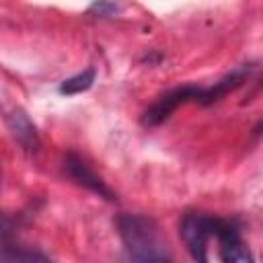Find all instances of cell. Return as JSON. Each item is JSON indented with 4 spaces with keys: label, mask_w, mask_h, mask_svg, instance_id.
Wrapping results in <instances>:
<instances>
[{
    "label": "cell",
    "mask_w": 263,
    "mask_h": 263,
    "mask_svg": "<svg viewBox=\"0 0 263 263\" xmlns=\"http://www.w3.org/2000/svg\"><path fill=\"white\" fill-rule=\"evenodd\" d=\"M121 242L134 261H166L171 253L158 224L142 214H121L117 218Z\"/></svg>",
    "instance_id": "6da1fadb"
},
{
    "label": "cell",
    "mask_w": 263,
    "mask_h": 263,
    "mask_svg": "<svg viewBox=\"0 0 263 263\" xmlns=\"http://www.w3.org/2000/svg\"><path fill=\"white\" fill-rule=\"evenodd\" d=\"M220 216H210L201 212H185L179 222V234L195 261H208V247L216 240Z\"/></svg>",
    "instance_id": "7a4b0ae2"
},
{
    "label": "cell",
    "mask_w": 263,
    "mask_h": 263,
    "mask_svg": "<svg viewBox=\"0 0 263 263\" xmlns=\"http://www.w3.org/2000/svg\"><path fill=\"white\" fill-rule=\"evenodd\" d=\"M203 97V88L201 86H193V84H183L177 86L168 92H164L162 97H158L144 113H142V125L146 127H156L160 123H164L173 111L185 103H199Z\"/></svg>",
    "instance_id": "3957f363"
},
{
    "label": "cell",
    "mask_w": 263,
    "mask_h": 263,
    "mask_svg": "<svg viewBox=\"0 0 263 263\" xmlns=\"http://www.w3.org/2000/svg\"><path fill=\"white\" fill-rule=\"evenodd\" d=\"M216 245H218V257L226 263H247L253 261V255L247 247V242L240 236V228L226 218H220L218 232H216Z\"/></svg>",
    "instance_id": "277c9868"
},
{
    "label": "cell",
    "mask_w": 263,
    "mask_h": 263,
    "mask_svg": "<svg viewBox=\"0 0 263 263\" xmlns=\"http://www.w3.org/2000/svg\"><path fill=\"white\" fill-rule=\"evenodd\" d=\"M64 171H66V175H68L72 181H76V183L82 185L84 189L97 193L99 197H105L107 201H115V199H117L115 193L105 185V181H103L78 154H72V152L66 154V158H64Z\"/></svg>",
    "instance_id": "5b68a950"
},
{
    "label": "cell",
    "mask_w": 263,
    "mask_h": 263,
    "mask_svg": "<svg viewBox=\"0 0 263 263\" xmlns=\"http://www.w3.org/2000/svg\"><path fill=\"white\" fill-rule=\"evenodd\" d=\"M251 70H253V66H238V68H234L232 72H228L224 78H220L218 82H214V86H210V88H203V97H201V101H199V105H214L216 101H220L222 97H226L228 92H232V90H236L245 80H247V76L251 74Z\"/></svg>",
    "instance_id": "8992f818"
},
{
    "label": "cell",
    "mask_w": 263,
    "mask_h": 263,
    "mask_svg": "<svg viewBox=\"0 0 263 263\" xmlns=\"http://www.w3.org/2000/svg\"><path fill=\"white\" fill-rule=\"evenodd\" d=\"M6 121H8V129L12 132L14 140H16L25 150L35 152V150L39 148V136H37V129H35V125L31 123V119L27 117L25 111H21V109L10 111L8 117H6Z\"/></svg>",
    "instance_id": "52a82bcc"
},
{
    "label": "cell",
    "mask_w": 263,
    "mask_h": 263,
    "mask_svg": "<svg viewBox=\"0 0 263 263\" xmlns=\"http://www.w3.org/2000/svg\"><path fill=\"white\" fill-rule=\"evenodd\" d=\"M92 82H95V70H92V68H86L84 72L66 78V80L60 84V92H62V95H78V92L88 90V88L92 86Z\"/></svg>",
    "instance_id": "ba28073f"
},
{
    "label": "cell",
    "mask_w": 263,
    "mask_h": 263,
    "mask_svg": "<svg viewBox=\"0 0 263 263\" xmlns=\"http://www.w3.org/2000/svg\"><path fill=\"white\" fill-rule=\"evenodd\" d=\"M253 136H255V138H261V136H263V117H261V121L253 127Z\"/></svg>",
    "instance_id": "9c48e42d"
}]
</instances>
